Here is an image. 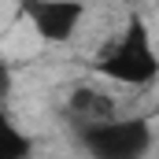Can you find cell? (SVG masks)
<instances>
[{"label": "cell", "mask_w": 159, "mask_h": 159, "mask_svg": "<svg viewBox=\"0 0 159 159\" xmlns=\"http://www.w3.org/2000/svg\"><path fill=\"white\" fill-rule=\"evenodd\" d=\"M70 111H74L85 126H89V122H104V119H115V100H111L104 89L78 85V89L70 93Z\"/></svg>", "instance_id": "277c9868"}, {"label": "cell", "mask_w": 159, "mask_h": 159, "mask_svg": "<svg viewBox=\"0 0 159 159\" xmlns=\"http://www.w3.org/2000/svg\"><path fill=\"white\" fill-rule=\"evenodd\" d=\"M30 156V141L11 126L4 122V133H0V159H26Z\"/></svg>", "instance_id": "5b68a950"}, {"label": "cell", "mask_w": 159, "mask_h": 159, "mask_svg": "<svg viewBox=\"0 0 159 159\" xmlns=\"http://www.w3.org/2000/svg\"><path fill=\"white\" fill-rule=\"evenodd\" d=\"M100 70H104L107 78L122 81V85H148V81L156 78V70H159L156 52H152L148 34H144V26H141L137 19H133L129 30L111 44V52L100 59Z\"/></svg>", "instance_id": "6da1fadb"}, {"label": "cell", "mask_w": 159, "mask_h": 159, "mask_svg": "<svg viewBox=\"0 0 159 159\" xmlns=\"http://www.w3.org/2000/svg\"><path fill=\"white\" fill-rule=\"evenodd\" d=\"M152 144L144 119H104L85 126V148L93 159H141Z\"/></svg>", "instance_id": "7a4b0ae2"}, {"label": "cell", "mask_w": 159, "mask_h": 159, "mask_svg": "<svg viewBox=\"0 0 159 159\" xmlns=\"http://www.w3.org/2000/svg\"><path fill=\"white\" fill-rule=\"evenodd\" d=\"M26 15H30V22H34V30L41 37L67 41L78 30L85 7L74 4V0H26Z\"/></svg>", "instance_id": "3957f363"}]
</instances>
